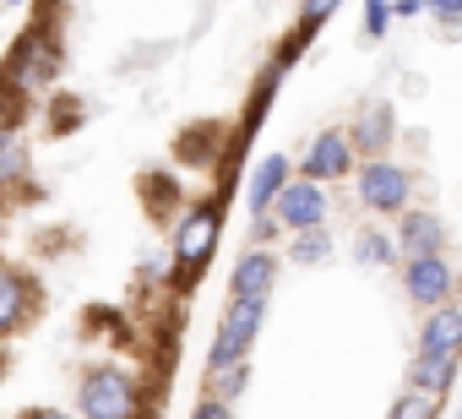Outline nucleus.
Here are the masks:
<instances>
[{
  "label": "nucleus",
  "mask_w": 462,
  "mask_h": 419,
  "mask_svg": "<svg viewBox=\"0 0 462 419\" xmlns=\"http://www.w3.org/2000/svg\"><path fill=\"white\" fill-rule=\"evenodd\" d=\"M262 316H267V300H256V294H235V305H228V311H223V321H217V338H212L207 370H223V365L245 359V354H251V343H256Z\"/></svg>",
  "instance_id": "obj_1"
},
{
  "label": "nucleus",
  "mask_w": 462,
  "mask_h": 419,
  "mask_svg": "<svg viewBox=\"0 0 462 419\" xmlns=\"http://www.w3.org/2000/svg\"><path fill=\"white\" fill-rule=\"evenodd\" d=\"M77 408L88 419H131L142 408V397H136V381L125 370H88L77 386Z\"/></svg>",
  "instance_id": "obj_2"
},
{
  "label": "nucleus",
  "mask_w": 462,
  "mask_h": 419,
  "mask_svg": "<svg viewBox=\"0 0 462 419\" xmlns=\"http://www.w3.org/2000/svg\"><path fill=\"white\" fill-rule=\"evenodd\" d=\"M354 174H359V201L370 207V213H402L408 196H413L408 169H402V163H392L386 153H375V158L354 163Z\"/></svg>",
  "instance_id": "obj_3"
},
{
  "label": "nucleus",
  "mask_w": 462,
  "mask_h": 419,
  "mask_svg": "<svg viewBox=\"0 0 462 419\" xmlns=\"http://www.w3.org/2000/svg\"><path fill=\"white\" fill-rule=\"evenodd\" d=\"M267 213H278V224H283L289 235H294V229H316V224H327V213H332V196H327L321 180L300 174V180H283V185H278V196H273Z\"/></svg>",
  "instance_id": "obj_4"
},
{
  "label": "nucleus",
  "mask_w": 462,
  "mask_h": 419,
  "mask_svg": "<svg viewBox=\"0 0 462 419\" xmlns=\"http://www.w3.org/2000/svg\"><path fill=\"white\" fill-rule=\"evenodd\" d=\"M217 235H223V213H217V201L190 207L185 224H180V235H174V267H180V278H190V273H201V267H207V256H212Z\"/></svg>",
  "instance_id": "obj_5"
},
{
  "label": "nucleus",
  "mask_w": 462,
  "mask_h": 419,
  "mask_svg": "<svg viewBox=\"0 0 462 419\" xmlns=\"http://www.w3.org/2000/svg\"><path fill=\"white\" fill-rule=\"evenodd\" d=\"M402 284H408V300H413V305H424V311H430V305H440V300H451V289H457L446 251L408 256V267H402Z\"/></svg>",
  "instance_id": "obj_6"
},
{
  "label": "nucleus",
  "mask_w": 462,
  "mask_h": 419,
  "mask_svg": "<svg viewBox=\"0 0 462 419\" xmlns=\"http://www.w3.org/2000/svg\"><path fill=\"white\" fill-rule=\"evenodd\" d=\"M6 82H12V93H44L55 82V44L44 33L23 39L17 55H12V66H6Z\"/></svg>",
  "instance_id": "obj_7"
},
{
  "label": "nucleus",
  "mask_w": 462,
  "mask_h": 419,
  "mask_svg": "<svg viewBox=\"0 0 462 419\" xmlns=\"http://www.w3.org/2000/svg\"><path fill=\"white\" fill-rule=\"evenodd\" d=\"M354 158H359V153L348 147L343 131H321V136H310L300 169H305L310 180H343V174H354Z\"/></svg>",
  "instance_id": "obj_8"
},
{
  "label": "nucleus",
  "mask_w": 462,
  "mask_h": 419,
  "mask_svg": "<svg viewBox=\"0 0 462 419\" xmlns=\"http://www.w3.org/2000/svg\"><path fill=\"white\" fill-rule=\"evenodd\" d=\"M343 136H348V147H354V153H365V158L386 153V147H392V136H397L392 109H386V104H365V109H359V120H354V131H343Z\"/></svg>",
  "instance_id": "obj_9"
},
{
  "label": "nucleus",
  "mask_w": 462,
  "mask_h": 419,
  "mask_svg": "<svg viewBox=\"0 0 462 419\" xmlns=\"http://www.w3.org/2000/svg\"><path fill=\"white\" fill-rule=\"evenodd\" d=\"M419 354H462V311L451 300L430 305V321L419 332Z\"/></svg>",
  "instance_id": "obj_10"
},
{
  "label": "nucleus",
  "mask_w": 462,
  "mask_h": 419,
  "mask_svg": "<svg viewBox=\"0 0 462 419\" xmlns=\"http://www.w3.org/2000/svg\"><path fill=\"white\" fill-rule=\"evenodd\" d=\"M28 311H33V284L12 267H0V338L17 332L28 321Z\"/></svg>",
  "instance_id": "obj_11"
},
{
  "label": "nucleus",
  "mask_w": 462,
  "mask_h": 419,
  "mask_svg": "<svg viewBox=\"0 0 462 419\" xmlns=\"http://www.w3.org/2000/svg\"><path fill=\"white\" fill-rule=\"evenodd\" d=\"M397 251H402V256L446 251V224H440L435 213H402V229H397Z\"/></svg>",
  "instance_id": "obj_12"
},
{
  "label": "nucleus",
  "mask_w": 462,
  "mask_h": 419,
  "mask_svg": "<svg viewBox=\"0 0 462 419\" xmlns=\"http://www.w3.org/2000/svg\"><path fill=\"white\" fill-rule=\"evenodd\" d=\"M283 180H289V158H283V153H267V158L251 169V185H245V207H251V213H267Z\"/></svg>",
  "instance_id": "obj_13"
},
{
  "label": "nucleus",
  "mask_w": 462,
  "mask_h": 419,
  "mask_svg": "<svg viewBox=\"0 0 462 419\" xmlns=\"http://www.w3.org/2000/svg\"><path fill=\"white\" fill-rule=\"evenodd\" d=\"M28 180V142L17 136L12 115H0V196Z\"/></svg>",
  "instance_id": "obj_14"
},
{
  "label": "nucleus",
  "mask_w": 462,
  "mask_h": 419,
  "mask_svg": "<svg viewBox=\"0 0 462 419\" xmlns=\"http://www.w3.org/2000/svg\"><path fill=\"white\" fill-rule=\"evenodd\" d=\"M273 278H278V256H273V251H245L240 267H235V294L267 300V294H273Z\"/></svg>",
  "instance_id": "obj_15"
},
{
  "label": "nucleus",
  "mask_w": 462,
  "mask_h": 419,
  "mask_svg": "<svg viewBox=\"0 0 462 419\" xmlns=\"http://www.w3.org/2000/svg\"><path fill=\"white\" fill-rule=\"evenodd\" d=\"M451 381H457V354H419V365H413V386H419V392L446 397Z\"/></svg>",
  "instance_id": "obj_16"
},
{
  "label": "nucleus",
  "mask_w": 462,
  "mask_h": 419,
  "mask_svg": "<svg viewBox=\"0 0 462 419\" xmlns=\"http://www.w3.org/2000/svg\"><path fill=\"white\" fill-rule=\"evenodd\" d=\"M327 256H332V235H327V224H316V229H294V240H289V262L316 267V262H327Z\"/></svg>",
  "instance_id": "obj_17"
},
{
  "label": "nucleus",
  "mask_w": 462,
  "mask_h": 419,
  "mask_svg": "<svg viewBox=\"0 0 462 419\" xmlns=\"http://www.w3.org/2000/svg\"><path fill=\"white\" fill-rule=\"evenodd\" d=\"M354 251H359V262H365V267H386V262H397V246H392L386 235H375V229H359Z\"/></svg>",
  "instance_id": "obj_18"
},
{
  "label": "nucleus",
  "mask_w": 462,
  "mask_h": 419,
  "mask_svg": "<svg viewBox=\"0 0 462 419\" xmlns=\"http://www.w3.org/2000/svg\"><path fill=\"white\" fill-rule=\"evenodd\" d=\"M392 414L397 419H430V414H440V397L435 392H408V397L392 403Z\"/></svg>",
  "instance_id": "obj_19"
},
{
  "label": "nucleus",
  "mask_w": 462,
  "mask_h": 419,
  "mask_svg": "<svg viewBox=\"0 0 462 419\" xmlns=\"http://www.w3.org/2000/svg\"><path fill=\"white\" fill-rule=\"evenodd\" d=\"M386 23H392V0H365V33L386 39Z\"/></svg>",
  "instance_id": "obj_20"
},
{
  "label": "nucleus",
  "mask_w": 462,
  "mask_h": 419,
  "mask_svg": "<svg viewBox=\"0 0 462 419\" xmlns=\"http://www.w3.org/2000/svg\"><path fill=\"white\" fill-rule=\"evenodd\" d=\"M337 6H343V0H305V28H321Z\"/></svg>",
  "instance_id": "obj_21"
},
{
  "label": "nucleus",
  "mask_w": 462,
  "mask_h": 419,
  "mask_svg": "<svg viewBox=\"0 0 462 419\" xmlns=\"http://www.w3.org/2000/svg\"><path fill=\"white\" fill-rule=\"evenodd\" d=\"M196 414H201V419H217V414H228V403H223V397H212V392H207V397H201V403H196Z\"/></svg>",
  "instance_id": "obj_22"
},
{
  "label": "nucleus",
  "mask_w": 462,
  "mask_h": 419,
  "mask_svg": "<svg viewBox=\"0 0 462 419\" xmlns=\"http://www.w3.org/2000/svg\"><path fill=\"white\" fill-rule=\"evenodd\" d=\"M392 12H397V17H419V12H424V0H397Z\"/></svg>",
  "instance_id": "obj_23"
},
{
  "label": "nucleus",
  "mask_w": 462,
  "mask_h": 419,
  "mask_svg": "<svg viewBox=\"0 0 462 419\" xmlns=\"http://www.w3.org/2000/svg\"><path fill=\"white\" fill-rule=\"evenodd\" d=\"M430 6H446V0H424V12H430Z\"/></svg>",
  "instance_id": "obj_24"
},
{
  "label": "nucleus",
  "mask_w": 462,
  "mask_h": 419,
  "mask_svg": "<svg viewBox=\"0 0 462 419\" xmlns=\"http://www.w3.org/2000/svg\"><path fill=\"white\" fill-rule=\"evenodd\" d=\"M6 6H23V0H6Z\"/></svg>",
  "instance_id": "obj_25"
},
{
  "label": "nucleus",
  "mask_w": 462,
  "mask_h": 419,
  "mask_svg": "<svg viewBox=\"0 0 462 419\" xmlns=\"http://www.w3.org/2000/svg\"><path fill=\"white\" fill-rule=\"evenodd\" d=\"M0 376H6V365H0Z\"/></svg>",
  "instance_id": "obj_26"
}]
</instances>
